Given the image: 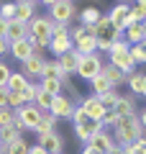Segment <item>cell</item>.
<instances>
[{"instance_id":"cell-31","label":"cell","mask_w":146,"mask_h":154,"mask_svg":"<svg viewBox=\"0 0 146 154\" xmlns=\"http://www.w3.org/2000/svg\"><path fill=\"white\" fill-rule=\"evenodd\" d=\"M38 88H41L46 95H51V98H56V95L62 93V82L59 80H38Z\"/></svg>"},{"instance_id":"cell-28","label":"cell","mask_w":146,"mask_h":154,"mask_svg":"<svg viewBox=\"0 0 146 154\" xmlns=\"http://www.w3.org/2000/svg\"><path fill=\"white\" fill-rule=\"evenodd\" d=\"M90 88H92V93H90V95H95V98H100V95H105L108 90H113V88H110V82L105 80L103 75H97L95 80H90Z\"/></svg>"},{"instance_id":"cell-19","label":"cell","mask_w":146,"mask_h":154,"mask_svg":"<svg viewBox=\"0 0 146 154\" xmlns=\"http://www.w3.org/2000/svg\"><path fill=\"white\" fill-rule=\"evenodd\" d=\"M36 16V3L33 0H16V21L28 23Z\"/></svg>"},{"instance_id":"cell-30","label":"cell","mask_w":146,"mask_h":154,"mask_svg":"<svg viewBox=\"0 0 146 154\" xmlns=\"http://www.w3.org/2000/svg\"><path fill=\"white\" fill-rule=\"evenodd\" d=\"M128 57H131V62H133L136 67H138V64H144V62H146V44L128 46Z\"/></svg>"},{"instance_id":"cell-38","label":"cell","mask_w":146,"mask_h":154,"mask_svg":"<svg viewBox=\"0 0 146 154\" xmlns=\"http://www.w3.org/2000/svg\"><path fill=\"white\" fill-rule=\"evenodd\" d=\"M115 121H118V116H115L113 113V110H105V113H103V118H100V123H103V128H113L115 126Z\"/></svg>"},{"instance_id":"cell-40","label":"cell","mask_w":146,"mask_h":154,"mask_svg":"<svg viewBox=\"0 0 146 154\" xmlns=\"http://www.w3.org/2000/svg\"><path fill=\"white\" fill-rule=\"evenodd\" d=\"M0 108H8V90H0Z\"/></svg>"},{"instance_id":"cell-39","label":"cell","mask_w":146,"mask_h":154,"mask_svg":"<svg viewBox=\"0 0 146 154\" xmlns=\"http://www.w3.org/2000/svg\"><path fill=\"white\" fill-rule=\"evenodd\" d=\"M36 90H38V82H31V85L26 88V93H23L26 103H33V98H36Z\"/></svg>"},{"instance_id":"cell-42","label":"cell","mask_w":146,"mask_h":154,"mask_svg":"<svg viewBox=\"0 0 146 154\" xmlns=\"http://www.w3.org/2000/svg\"><path fill=\"white\" fill-rule=\"evenodd\" d=\"M5 54H8V41L0 38V57H5Z\"/></svg>"},{"instance_id":"cell-20","label":"cell","mask_w":146,"mask_h":154,"mask_svg":"<svg viewBox=\"0 0 146 154\" xmlns=\"http://www.w3.org/2000/svg\"><path fill=\"white\" fill-rule=\"evenodd\" d=\"M100 75L110 82V88H113V90H118L120 85H126V80H128V75H123L120 69H115L113 64H103V72H100Z\"/></svg>"},{"instance_id":"cell-25","label":"cell","mask_w":146,"mask_h":154,"mask_svg":"<svg viewBox=\"0 0 146 154\" xmlns=\"http://www.w3.org/2000/svg\"><path fill=\"white\" fill-rule=\"evenodd\" d=\"M51 131H56V121H54L49 113H44V116H41V121H38V126L33 128V134L41 139V136H46V134H51Z\"/></svg>"},{"instance_id":"cell-21","label":"cell","mask_w":146,"mask_h":154,"mask_svg":"<svg viewBox=\"0 0 146 154\" xmlns=\"http://www.w3.org/2000/svg\"><path fill=\"white\" fill-rule=\"evenodd\" d=\"M100 16H103V13H100V8H95V5H87V8H82L80 13H77V18H80V26L85 28H90V26H95L97 21H100Z\"/></svg>"},{"instance_id":"cell-23","label":"cell","mask_w":146,"mask_h":154,"mask_svg":"<svg viewBox=\"0 0 146 154\" xmlns=\"http://www.w3.org/2000/svg\"><path fill=\"white\" fill-rule=\"evenodd\" d=\"M49 51L59 59L62 54H67V51H72V38L69 36H54L51 41H49Z\"/></svg>"},{"instance_id":"cell-16","label":"cell","mask_w":146,"mask_h":154,"mask_svg":"<svg viewBox=\"0 0 146 154\" xmlns=\"http://www.w3.org/2000/svg\"><path fill=\"white\" fill-rule=\"evenodd\" d=\"M80 108L85 110V116L87 118H92V121H100V118H103V105H100V100L95 98V95H87V98H82L80 100Z\"/></svg>"},{"instance_id":"cell-35","label":"cell","mask_w":146,"mask_h":154,"mask_svg":"<svg viewBox=\"0 0 146 154\" xmlns=\"http://www.w3.org/2000/svg\"><path fill=\"white\" fill-rule=\"evenodd\" d=\"M21 105H28L26 98H23V93H8V108L16 110V108H21Z\"/></svg>"},{"instance_id":"cell-17","label":"cell","mask_w":146,"mask_h":154,"mask_svg":"<svg viewBox=\"0 0 146 154\" xmlns=\"http://www.w3.org/2000/svg\"><path fill=\"white\" fill-rule=\"evenodd\" d=\"M126 82H128V90H131L133 98H144V95H146V75H144V72H138V69L131 72Z\"/></svg>"},{"instance_id":"cell-15","label":"cell","mask_w":146,"mask_h":154,"mask_svg":"<svg viewBox=\"0 0 146 154\" xmlns=\"http://www.w3.org/2000/svg\"><path fill=\"white\" fill-rule=\"evenodd\" d=\"M21 38H28V23H21V21H8L5 26V41L13 44V41H21Z\"/></svg>"},{"instance_id":"cell-11","label":"cell","mask_w":146,"mask_h":154,"mask_svg":"<svg viewBox=\"0 0 146 154\" xmlns=\"http://www.w3.org/2000/svg\"><path fill=\"white\" fill-rule=\"evenodd\" d=\"M38 146L44 149V154H62V149H64V136L56 131L46 134V136L38 139Z\"/></svg>"},{"instance_id":"cell-10","label":"cell","mask_w":146,"mask_h":154,"mask_svg":"<svg viewBox=\"0 0 146 154\" xmlns=\"http://www.w3.org/2000/svg\"><path fill=\"white\" fill-rule=\"evenodd\" d=\"M8 54H11L13 59H18V62H26L28 57L36 54V49H33L31 38H21V41H13V44H8Z\"/></svg>"},{"instance_id":"cell-26","label":"cell","mask_w":146,"mask_h":154,"mask_svg":"<svg viewBox=\"0 0 146 154\" xmlns=\"http://www.w3.org/2000/svg\"><path fill=\"white\" fill-rule=\"evenodd\" d=\"M128 26L131 23H146V3H136V5L128 8Z\"/></svg>"},{"instance_id":"cell-5","label":"cell","mask_w":146,"mask_h":154,"mask_svg":"<svg viewBox=\"0 0 146 154\" xmlns=\"http://www.w3.org/2000/svg\"><path fill=\"white\" fill-rule=\"evenodd\" d=\"M103 64H105V62H103V57L97 54V51H95V54H87V57H80L75 75L82 77L85 82H90V80H95V77L103 72Z\"/></svg>"},{"instance_id":"cell-2","label":"cell","mask_w":146,"mask_h":154,"mask_svg":"<svg viewBox=\"0 0 146 154\" xmlns=\"http://www.w3.org/2000/svg\"><path fill=\"white\" fill-rule=\"evenodd\" d=\"M46 8H49L46 16L51 18V23H62V26H72V21H77V13H80L77 3H72V0H51V3H46Z\"/></svg>"},{"instance_id":"cell-34","label":"cell","mask_w":146,"mask_h":154,"mask_svg":"<svg viewBox=\"0 0 146 154\" xmlns=\"http://www.w3.org/2000/svg\"><path fill=\"white\" fill-rule=\"evenodd\" d=\"M8 126H16V116L11 108H0V128H8Z\"/></svg>"},{"instance_id":"cell-3","label":"cell","mask_w":146,"mask_h":154,"mask_svg":"<svg viewBox=\"0 0 146 154\" xmlns=\"http://www.w3.org/2000/svg\"><path fill=\"white\" fill-rule=\"evenodd\" d=\"M108 57H110L108 64H113L115 69H120L123 75H131V72H136V64L131 62V57H128V44L123 41V36H120L113 46H110Z\"/></svg>"},{"instance_id":"cell-13","label":"cell","mask_w":146,"mask_h":154,"mask_svg":"<svg viewBox=\"0 0 146 154\" xmlns=\"http://www.w3.org/2000/svg\"><path fill=\"white\" fill-rule=\"evenodd\" d=\"M113 113L118 116V118H123V116H136L138 113L136 98L133 95H118V100H115V105H113Z\"/></svg>"},{"instance_id":"cell-29","label":"cell","mask_w":146,"mask_h":154,"mask_svg":"<svg viewBox=\"0 0 146 154\" xmlns=\"http://www.w3.org/2000/svg\"><path fill=\"white\" fill-rule=\"evenodd\" d=\"M23 134L18 131L16 126H8V128H0V146H8V144H13L16 139H21Z\"/></svg>"},{"instance_id":"cell-6","label":"cell","mask_w":146,"mask_h":154,"mask_svg":"<svg viewBox=\"0 0 146 154\" xmlns=\"http://www.w3.org/2000/svg\"><path fill=\"white\" fill-rule=\"evenodd\" d=\"M51 18L49 16H33L28 21V38L31 41H51Z\"/></svg>"},{"instance_id":"cell-1","label":"cell","mask_w":146,"mask_h":154,"mask_svg":"<svg viewBox=\"0 0 146 154\" xmlns=\"http://www.w3.org/2000/svg\"><path fill=\"white\" fill-rule=\"evenodd\" d=\"M110 136H113V141L120 146V152H123L126 146H131L133 141L144 139V126H141L138 116H123V118H118Z\"/></svg>"},{"instance_id":"cell-24","label":"cell","mask_w":146,"mask_h":154,"mask_svg":"<svg viewBox=\"0 0 146 154\" xmlns=\"http://www.w3.org/2000/svg\"><path fill=\"white\" fill-rule=\"evenodd\" d=\"M28 80L21 75V72H11V77H8V85H5V90L8 93H26V88H28Z\"/></svg>"},{"instance_id":"cell-4","label":"cell","mask_w":146,"mask_h":154,"mask_svg":"<svg viewBox=\"0 0 146 154\" xmlns=\"http://www.w3.org/2000/svg\"><path fill=\"white\" fill-rule=\"evenodd\" d=\"M13 116H16V128L23 134V131H33V128L38 126V121H41L44 113H41L33 103H28V105L16 108V110H13Z\"/></svg>"},{"instance_id":"cell-18","label":"cell","mask_w":146,"mask_h":154,"mask_svg":"<svg viewBox=\"0 0 146 154\" xmlns=\"http://www.w3.org/2000/svg\"><path fill=\"white\" fill-rule=\"evenodd\" d=\"M67 77L69 75H64V72H62V67L56 64V59H46L44 62V67H41V77H38V80H67Z\"/></svg>"},{"instance_id":"cell-36","label":"cell","mask_w":146,"mask_h":154,"mask_svg":"<svg viewBox=\"0 0 146 154\" xmlns=\"http://www.w3.org/2000/svg\"><path fill=\"white\" fill-rule=\"evenodd\" d=\"M0 18H3V21H13V18H16V3H3V5H0Z\"/></svg>"},{"instance_id":"cell-7","label":"cell","mask_w":146,"mask_h":154,"mask_svg":"<svg viewBox=\"0 0 146 154\" xmlns=\"http://www.w3.org/2000/svg\"><path fill=\"white\" fill-rule=\"evenodd\" d=\"M72 110H75V103L64 95H56L51 98V108H49V116L54 118V121H64V118H72Z\"/></svg>"},{"instance_id":"cell-44","label":"cell","mask_w":146,"mask_h":154,"mask_svg":"<svg viewBox=\"0 0 146 154\" xmlns=\"http://www.w3.org/2000/svg\"><path fill=\"white\" fill-rule=\"evenodd\" d=\"M120 154H141V152H131V149H123Z\"/></svg>"},{"instance_id":"cell-32","label":"cell","mask_w":146,"mask_h":154,"mask_svg":"<svg viewBox=\"0 0 146 154\" xmlns=\"http://www.w3.org/2000/svg\"><path fill=\"white\" fill-rule=\"evenodd\" d=\"M33 105H36L41 113H49V108H51V95H46L41 88L36 90V98H33Z\"/></svg>"},{"instance_id":"cell-14","label":"cell","mask_w":146,"mask_h":154,"mask_svg":"<svg viewBox=\"0 0 146 154\" xmlns=\"http://www.w3.org/2000/svg\"><path fill=\"white\" fill-rule=\"evenodd\" d=\"M128 8H131V3H115L113 11L108 13V21L113 23L120 33H123V28L128 26V21H126V18H128Z\"/></svg>"},{"instance_id":"cell-22","label":"cell","mask_w":146,"mask_h":154,"mask_svg":"<svg viewBox=\"0 0 146 154\" xmlns=\"http://www.w3.org/2000/svg\"><path fill=\"white\" fill-rule=\"evenodd\" d=\"M77 62H80V54L72 49V51H67V54H62L59 59H56V64L62 67V72H64V75H69V77H72V75L77 72Z\"/></svg>"},{"instance_id":"cell-9","label":"cell","mask_w":146,"mask_h":154,"mask_svg":"<svg viewBox=\"0 0 146 154\" xmlns=\"http://www.w3.org/2000/svg\"><path fill=\"white\" fill-rule=\"evenodd\" d=\"M123 41L128 46H136V44H146V23H131V26L123 28Z\"/></svg>"},{"instance_id":"cell-33","label":"cell","mask_w":146,"mask_h":154,"mask_svg":"<svg viewBox=\"0 0 146 154\" xmlns=\"http://www.w3.org/2000/svg\"><path fill=\"white\" fill-rule=\"evenodd\" d=\"M118 90H108V93H105V95H100V98H97V100H100V105H103V110H113V105H115V100H118Z\"/></svg>"},{"instance_id":"cell-43","label":"cell","mask_w":146,"mask_h":154,"mask_svg":"<svg viewBox=\"0 0 146 154\" xmlns=\"http://www.w3.org/2000/svg\"><path fill=\"white\" fill-rule=\"evenodd\" d=\"M28 154H44V149L38 144H33V146H28Z\"/></svg>"},{"instance_id":"cell-37","label":"cell","mask_w":146,"mask_h":154,"mask_svg":"<svg viewBox=\"0 0 146 154\" xmlns=\"http://www.w3.org/2000/svg\"><path fill=\"white\" fill-rule=\"evenodd\" d=\"M11 67H8L5 64V62H3V59H0V90H5V85H8V77H11Z\"/></svg>"},{"instance_id":"cell-27","label":"cell","mask_w":146,"mask_h":154,"mask_svg":"<svg viewBox=\"0 0 146 154\" xmlns=\"http://www.w3.org/2000/svg\"><path fill=\"white\" fill-rule=\"evenodd\" d=\"M28 146H31V144L21 136L13 144H8V146H0V154H28Z\"/></svg>"},{"instance_id":"cell-41","label":"cell","mask_w":146,"mask_h":154,"mask_svg":"<svg viewBox=\"0 0 146 154\" xmlns=\"http://www.w3.org/2000/svg\"><path fill=\"white\" fill-rule=\"evenodd\" d=\"M82 154H103V152H97L95 146H90V144H85V146H82Z\"/></svg>"},{"instance_id":"cell-12","label":"cell","mask_w":146,"mask_h":154,"mask_svg":"<svg viewBox=\"0 0 146 154\" xmlns=\"http://www.w3.org/2000/svg\"><path fill=\"white\" fill-rule=\"evenodd\" d=\"M44 62H46V59H44V54H38V51H36V54H33V57H28L26 62H21V64H23L21 75L26 77L28 82H31L33 77H41V67H44Z\"/></svg>"},{"instance_id":"cell-8","label":"cell","mask_w":146,"mask_h":154,"mask_svg":"<svg viewBox=\"0 0 146 154\" xmlns=\"http://www.w3.org/2000/svg\"><path fill=\"white\" fill-rule=\"evenodd\" d=\"M97 131H103V123H100V121H92V118H85V121L75 123V136L80 139L82 144H87Z\"/></svg>"}]
</instances>
